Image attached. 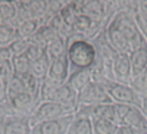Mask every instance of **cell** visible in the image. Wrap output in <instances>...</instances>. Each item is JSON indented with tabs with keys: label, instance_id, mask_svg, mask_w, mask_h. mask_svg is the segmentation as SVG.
I'll return each mask as SVG.
<instances>
[{
	"label": "cell",
	"instance_id": "6da1fadb",
	"mask_svg": "<svg viewBox=\"0 0 147 134\" xmlns=\"http://www.w3.org/2000/svg\"><path fill=\"white\" fill-rule=\"evenodd\" d=\"M69 66L72 69L90 68L97 58L96 47L91 40L84 39L82 35L74 34L68 40V52H66Z\"/></svg>",
	"mask_w": 147,
	"mask_h": 134
},
{
	"label": "cell",
	"instance_id": "7a4b0ae2",
	"mask_svg": "<svg viewBox=\"0 0 147 134\" xmlns=\"http://www.w3.org/2000/svg\"><path fill=\"white\" fill-rule=\"evenodd\" d=\"M109 24L115 25L127 37V40L131 44V52L134 49H137L146 40L140 32V28H138L137 21H136V15L131 14V12L119 9L118 12H115V15L109 21Z\"/></svg>",
	"mask_w": 147,
	"mask_h": 134
},
{
	"label": "cell",
	"instance_id": "3957f363",
	"mask_svg": "<svg viewBox=\"0 0 147 134\" xmlns=\"http://www.w3.org/2000/svg\"><path fill=\"white\" fill-rule=\"evenodd\" d=\"M107 94L110 97L112 103L119 105H131V106H138L140 108V99L141 96L134 90L129 84H121L110 81L106 84Z\"/></svg>",
	"mask_w": 147,
	"mask_h": 134
},
{
	"label": "cell",
	"instance_id": "277c9868",
	"mask_svg": "<svg viewBox=\"0 0 147 134\" xmlns=\"http://www.w3.org/2000/svg\"><path fill=\"white\" fill-rule=\"evenodd\" d=\"M78 103L80 106H93L100 103H112L107 94L106 84L91 81L81 93H78Z\"/></svg>",
	"mask_w": 147,
	"mask_h": 134
},
{
	"label": "cell",
	"instance_id": "5b68a950",
	"mask_svg": "<svg viewBox=\"0 0 147 134\" xmlns=\"http://www.w3.org/2000/svg\"><path fill=\"white\" fill-rule=\"evenodd\" d=\"M65 115H72V114H69L62 105L47 100V102H40L37 105V108L34 109V112L30 116V121H31V125L34 127L35 124L43 122V121L56 119V118L65 116Z\"/></svg>",
	"mask_w": 147,
	"mask_h": 134
},
{
	"label": "cell",
	"instance_id": "8992f818",
	"mask_svg": "<svg viewBox=\"0 0 147 134\" xmlns=\"http://www.w3.org/2000/svg\"><path fill=\"white\" fill-rule=\"evenodd\" d=\"M75 115H65L56 119H49L35 124L31 130V134H68L69 125Z\"/></svg>",
	"mask_w": 147,
	"mask_h": 134
},
{
	"label": "cell",
	"instance_id": "52a82bcc",
	"mask_svg": "<svg viewBox=\"0 0 147 134\" xmlns=\"http://www.w3.org/2000/svg\"><path fill=\"white\" fill-rule=\"evenodd\" d=\"M52 102H56L59 105H62L66 111L72 115H75L78 108H80V103H78V93L74 90L68 83L59 86L57 90L53 93L52 96Z\"/></svg>",
	"mask_w": 147,
	"mask_h": 134
},
{
	"label": "cell",
	"instance_id": "ba28073f",
	"mask_svg": "<svg viewBox=\"0 0 147 134\" xmlns=\"http://www.w3.org/2000/svg\"><path fill=\"white\" fill-rule=\"evenodd\" d=\"M38 105L37 97L28 91L19 93L9 99V106L12 109L13 115H24V116H31L34 109Z\"/></svg>",
	"mask_w": 147,
	"mask_h": 134
},
{
	"label": "cell",
	"instance_id": "9c48e42d",
	"mask_svg": "<svg viewBox=\"0 0 147 134\" xmlns=\"http://www.w3.org/2000/svg\"><path fill=\"white\" fill-rule=\"evenodd\" d=\"M47 9H49V2H46V0H34L32 3L27 6H16L18 10L16 16L21 22L27 19H41L47 14Z\"/></svg>",
	"mask_w": 147,
	"mask_h": 134
},
{
	"label": "cell",
	"instance_id": "30bf717a",
	"mask_svg": "<svg viewBox=\"0 0 147 134\" xmlns=\"http://www.w3.org/2000/svg\"><path fill=\"white\" fill-rule=\"evenodd\" d=\"M132 78V69L128 53H118L113 62V81L121 84H129Z\"/></svg>",
	"mask_w": 147,
	"mask_h": 134
},
{
	"label": "cell",
	"instance_id": "8fae6325",
	"mask_svg": "<svg viewBox=\"0 0 147 134\" xmlns=\"http://www.w3.org/2000/svg\"><path fill=\"white\" fill-rule=\"evenodd\" d=\"M31 130L30 116L12 115L3 121V134H31Z\"/></svg>",
	"mask_w": 147,
	"mask_h": 134
},
{
	"label": "cell",
	"instance_id": "7c38bea8",
	"mask_svg": "<svg viewBox=\"0 0 147 134\" xmlns=\"http://www.w3.org/2000/svg\"><path fill=\"white\" fill-rule=\"evenodd\" d=\"M105 32H106V39H107L109 44L112 46L118 53H128V55L131 53V44H129V41L127 40V37L115 25L107 24L106 28H105Z\"/></svg>",
	"mask_w": 147,
	"mask_h": 134
},
{
	"label": "cell",
	"instance_id": "4fadbf2b",
	"mask_svg": "<svg viewBox=\"0 0 147 134\" xmlns=\"http://www.w3.org/2000/svg\"><path fill=\"white\" fill-rule=\"evenodd\" d=\"M69 74H71L69 60H68V56H63V58L52 60V65H50V69H49L47 77L56 83H59V84H63V83H66Z\"/></svg>",
	"mask_w": 147,
	"mask_h": 134
},
{
	"label": "cell",
	"instance_id": "5bb4252c",
	"mask_svg": "<svg viewBox=\"0 0 147 134\" xmlns=\"http://www.w3.org/2000/svg\"><path fill=\"white\" fill-rule=\"evenodd\" d=\"M91 81H93V78H91V71H90V68L72 69L71 74H69V77H68V80H66V83H68L77 93H81Z\"/></svg>",
	"mask_w": 147,
	"mask_h": 134
},
{
	"label": "cell",
	"instance_id": "9a60e30c",
	"mask_svg": "<svg viewBox=\"0 0 147 134\" xmlns=\"http://www.w3.org/2000/svg\"><path fill=\"white\" fill-rule=\"evenodd\" d=\"M129 62L132 69V77L147 68V40H144L137 49H134L129 53Z\"/></svg>",
	"mask_w": 147,
	"mask_h": 134
},
{
	"label": "cell",
	"instance_id": "2e32d148",
	"mask_svg": "<svg viewBox=\"0 0 147 134\" xmlns=\"http://www.w3.org/2000/svg\"><path fill=\"white\" fill-rule=\"evenodd\" d=\"M56 37H59V34H57L50 25H41L38 30H37V32L32 35L28 41L35 43V44H38V46H41V47L46 49Z\"/></svg>",
	"mask_w": 147,
	"mask_h": 134
},
{
	"label": "cell",
	"instance_id": "e0dca14e",
	"mask_svg": "<svg viewBox=\"0 0 147 134\" xmlns=\"http://www.w3.org/2000/svg\"><path fill=\"white\" fill-rule=\"evenodd\" d=\"M68 134H93V119L75 114L74 121L69 125Z\"/></svg>",
	"mask_w": 147,
	"mask_h": 134
},
{
	"label": "cell",
	"instance_id": "ac0fdd59",
	"mask_svg": "<svg viewBox=\"0 0 147 134\" xmlns=\"http://www.w3.org/2000/svg\"><path fill=\"white\" fill-rule=\"evenodd\" d=\"M50 65H52V59L49 58V55H47V52H46L41 58H38L37 60H32V62H31V69H30V72H31L35 78H38L40 81H43V80L47 77V74H49Z\"/></svg>",
	"mask_w": 147,
	"mask_h": 134
},
{
	"label": "cell",
	"instance_id": "d6986e66",
	"mask_svg": "<svg viewBox=\"0 0 147 134\" xmlns=\"http://www.w3.org/2000/svg\"><path fill=\"white\" fill-rule=\"evenodd\" d=\"M18 10L15 3H0V25L2 24H10L15 28L21 24V21L16 16Z\"/></svg>",
	"mask_w": 147,
	"mask_h": 134
},
{
	"label": "cell",
	"instance_id": "ffe728a7",
	"mask_svg": "<svg viewBox=\"0 0 147 134\" xmlns=\"http://www.w3.org/2000/svg\"><path fill=\"white\" fill-rule=\"evenodd\" d=\"M46 52H47L49 58H50L52 60L66 56V52H68V40L59 35V37H56L50 44L46 47Z\"/></svg>",
	"mask_w": 147,
	"mask_h": 134
},
{
	"label": "cell",
	"instance_id": "44dd1931",
	"mask_svg": "<svg viewBox=\"0 0 147 134\" xmlns=\"http://www.w3.org/2000/svg\"><path fill=\"white\" fill-rule=\"evenodd\" d=\"M65 84V83H63ZM59 86H62V84H59L53 80H50L49 77H46L41 84H40V90H38V103L40 102H47V100H50L52 99V96L53 93L57 90Z\"/></svg>",
	"mask_w": 147,
	"mask_h": 134
},
{
	"label": "cell",
	"instance_id": "7402d4cb",
	"mask_svg": "<svg viewBox=\"0 0 147 134\" xmlns=\"http://www.w3.org/2000/svg\"><path fill=\"white\" fill-rule=\"evenodd\" d=\"M12 62V68H13V74L18 77H24L30 74V69H31V60L28 59V56L24 53L19 56H15L10 59Z\"/></svg>",
	"mask_w": 147,
	"mask_h": 134
},
{
	"label": "cell",
	"instance_id": "603a6c76",
	"mask_svg": "<svg viewBox=\"0 0 147 134\" xmlns=\"http://www.w3.org/2000/svg\"><path fill=\"white\" fill-rule=\"evenodd\" d=\"M41 27V24L38 19H27V21H22L19 25H18V35L24 40H30L32 35L37 32Z\"/></svg>",
	"mask_w": 147,
	"mask_h": 134
},
{
	"label": "cell",
	"instance_id": "cb8c5ba5",
	"mask_svg": "<svg viewBox=\"0 0 147 134\" xmlns=\"http://www.w3.org/2000/svg\"><path fill=\"white\" fill-rule=\"evenodd\" d=\"M18 37V28H15L13 25L10 24L0 25V47H9Z\"/></svg>",
	"mask_w": 147,
	"mask_h": 134
},
{
	"label": "cell",
	"instance_id": "d4e9b609",
	"mask_svg": "<svg viewBox=\"0 0 147 134\" xmlns=\"http://www.w3.org/2000/svg\"><path fill=\"white\" fill-rule=\"evenodd\" d=\"M80 14H81V9L78 7V5H77L75 2L65 5L62 9H60V12H59L60 18H62V19L68 24V25H72L74 21L77 19V16H78Z\"/></svg>",
	"mask_w": 147,
	"mask_h": 134
},
{
	"label": "cell",
	"instance_id": "484cf974",
	"mask_svg": "<svg viewBox=\"0 0 147 134\" xmlns=\"http://www.w3.org/2000/svg\"><path fill=\"white\" fill-rule=\"evenodd\" d=\"M118 125L105 119H93V134H116Z\"/></svg>",
	"mask_w": 147,
	"mask_h": 134
},
{
	"label": "cell",
	"instance_id": "4316f807",
	"mask_svg": "<svg viewBox=\"0 0 147 134\" xmlns=\"http://www.w3.org/2000/svg\"><path fill=\"white\" fill-rule=\"evenodd\" d=\"M129 86L136 90L140 96L146 94L147 93V68L143 69L140 74L134 75L129 81Z\"/></svg>",
	"mask_w": 147,
	"mask_h": 134
},
{
	"label": "cell",
	"instance_id": "83f0119b",
	"mask_svg": "<svg viewBox=\"0 0 147 134\" xmlns=\"http://www.w3.org/2000/svg\"><path fill=\"white\" fill-rule=\"evenodd\" d=\"M24 91H27V90H25V84H24L22 78L13 74V77H12L7 83V96H9V99L16 96V94H19V93H24Z\"/></svg>",
	"mask_w": 147,
	"mask_h": 134
},
{
	"label": "cell",
	"instance_id": "f1b7e54d",
	"mask_svg": "<svg viewBox=\"0 0 147 134\" xmlns=\"http://www.w3.org/2000/svg\"><path fill=\"white\" fill-rule=\"evenodd\" d=\"M21 78H22L24 84H25V90H27L28 93L34 94V96L37 97V100H38V90H40L41 81H40L38 78H35L31 72H30V74H27V75H24V77H21Z\"/></svg>",
	"mask_w": 147,
	"mask_h": 134
},
{
	"label": "cell",
	"instance_id": "f546056e",
	"mask_svg": "<svg viewBox=\"0 0 147 134\" xmlns=\"http://www.w3.org/2000/svg\"><path fill=\"white\" fill-rule=\"evenodd\" d=\"M28 40H24L21 37H18L13 43H12L9 46V52L12 55V58H15V56H19V55H24L27 50V47H28Z\"/></svg>",
	"mask_w": 147,
	"mask_h": 134
},
{
	"label": "cell",
	"instance_id": "4dcf8cb0",
	"mask_svg": "<svg viewBox=\"0 0 147 134\" xmlns=\"http://www.w3.org/2000/svg\"><path fill=\"white\" fill-rule=\"evenodd\" d=\"M46 53V49L38 46V44H35V43H28V47H27V50H25V55L28 56V59L31 60H37L38 58H41L43 55Z\"/></svg>",
	"mask_w": 147,
	"mask_h": 134
},
{
	"label": "cell",
	"instance_id": "1f68e13d",
	"mask_svg": "<svg viewBox=\"0 0 147 134\" xmlns=\"http://www.w3.org/2000/svg\"><path fill=\"white\" fill-rule=\"evenodd\" d=\"M136 18H138L143 22H147V0H137Z\"/></svg>",
	"mask_w": 147,
	"mask_h": 134
},
{
	"label": "cell",
	"instance_id": "d6a6232c",
	"mask_svg": "<svg viewBox=\"0 0 147 134\" xmlns=\"http://www.w3.org/2000/svg\"><path fill=\"white\" fill-rule=\"evenodd\" d=\"M12 77H13V68H12V62L7 60V62L0 65V78H3L6 83H9Z\"/></svg>",
	"mask_w": 147,
	"mask_h": 134
},
{
	"label": "cell",
	"instance_id": "836d02e7",
	"mask_svg": "<svg viewBox=\"0 0 147 134\" xmlns=\"http://www.w3.org/2000/svg\"><path fill=\"white\" fill-rule=\"evenodd\" d=\"M0 103L9 105V96H7V83L0 78Z\"/></svg>",
	"mask_w": 147,
	"mask_h": 134
},
{
	"label": "cell",
	"instance_id": "e575fe53",
	"mask_svg": "<svg viewBox=\"0 0 147 134\" xmlns=\"http://www.w3.org/2000/svg\"><path fill=\"white\" fill-rule=\"evenodd\" d=\"M13 112H12V109L9 105H3L0 103V121H5L7 116H12Z\"/></svg>",
	"mask_w": 147,
	"mask_h": 134
},
{
	"label": "cell",
	"instance_id": "d590c367",
	"mask_svg": "<svg viewBox=\"0 0 147 134\" xmlns=\"http://www.w3.org/2000/svg\"><path fill=\"white\" fill-rule=\"evenodd\" d=\"M12 59V55L9 52V47H0V65Z\"/></svg>",
	"mask_w": 147,
	"mask_h": 134
},
{
	"label": "cell",
	"instance_id": "8d00e7d4",
	"mask_svg": "<svg viewBox=\"0 0 147 134\" xmlns=\"http://www.w3.org/2000/svg\"><path fill=\"white\" fill-rule=\"evenodd\" d=\"M116 134H141V133H138L136 128H132V127H127V125H118Z\"/></svg>",
	"mask_w": 147,
	"mask_h": 134
},
{
	"label": "cell",
	"instance_id": "74e56055",
	"mask_svg": "<svg viewBox=\"0 0 147 134\" xmlns=\"http://www.w3.org/2000/svg\"><path fill=\"white\" fill-rule=\"evenodd\" d=\"M91 2H94V0H75V3L78 5V7L82 10V7H85L87 5H90Z\"/></svg>",
	"mask_w": 147,
	"mask_h": 134
},
{
	"label": "cell",
	"instance_id": "f35d334b",
	"mask_svg": "<svg viewBox=\"0 0 147 134\" xmlns=\"http://www.w3.org/2000/svg\"><path fill=\"white\" fill-rule=\"evenodd\" d=\"M34 0H15V5L16 6H27L30 3H32Z\"/></svg>",
	"mask_w": 147,
	"mask_h": 134
},
{
	"label": "cell",
	"instance_id": "ab89813d",
	"mask_svg": "<svg viewBox=\"0 0 147 134\" xmlns=\"http://www.w3.org/2000/svg\"><path fill=\"white\" fill-rule=\"evenodd\" d=\"M57 3H60L62 6H65V5H68V3H72V2H75V0H56Z\"/></svg>",
	"mask_w": 147,
	"mask_h": 134
},
{
	"label": "cell",
	"instance_id": "60d3db41",
	"mask_svg": "<svg viewBox=\"0 0 147 134\" xmlns=\"http://www.w3.org/2000/svg\"><path fill=\"white\" fill-rule=\"evenodd\" d=\"M0 3H15V0H0Z\"/></svg>",
	"mask_w": 147,
	"mask_h": 134
},
{
	"label": "cell",
	"instance_id": "b9f144b4",
	"mask_svg": "<svg viewBox=\"0 0 147 134\" xmlns=\"http://www.w3.org/2000/svg\"><path fill=\"white\" fill-rule=\"evenodd\" d=\"M0 134H3V121H0Z\"/></svg>",
	"mask_w": 147,
	"mask_h": 134
},
{
	"label": "cell",
	"instance_id": "7bdbcfd3",
	"mask_svg": "<svg viewBox=\"0 0 147 134\" xmlns=\"http://www.w3.org/2000/svg\"><path fill=\"white\" fill-rule=\"evenodd\" d=\"M46 2H50V0H46Z\"/></svg>",
	"mask_w": 147,
	"mask_h": 134
}]
</instances>
